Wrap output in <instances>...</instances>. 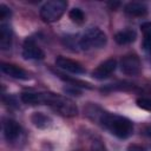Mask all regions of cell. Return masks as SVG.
<instances>
[{"label":"cell","mask_w":151,"mask_h":151,"mask_svg":"<svg viewBox=\"0 0 151 151\" xmlns=\"http://www.w3.org/2000/svg\"><path fill=\"white\" fill-rule=\"evenodd\" d=\"M68 15L72 19V21L77 22V24H81L85 20V15H84V13H83V11L80 8H73V9H71Z\"/></svg>","instance_id":"2e32d148"},{"label":"cell","mask_w":151,"mask_h":151,"mask_svg":"<svg viewBox=\"0 0 151 151\" xmlns=\"http://www.w3.org/2000/svg\"><path fill=\"white\" fill-rule=\"evenodd\" d=\"M127 151H145V149L143 147V146H140V145H131L129 149H127Z\"/></svg>","instance_id":"d6986e66"},{"label":"cell","mask_w":151,"mask_h":151,"mask_svg":"<svg viewBox=\"0 0 151 151\" xmlns=\"http://www.w3.org/2000/svg\"><path fill=\"white\" fill-rule=\"evenodd\" d=\"M22 57L25 59L38 60V59H42L45 57V54L41 51V48L39 46H37L32 40H26L22 46Z\"/></svg>","instance_id":"ba28073f"},{"label":"cell","mask_w":151,"mask_h":151,"mask_svg":"<svg viewBox=\"0 0 151 151\" xmlns=\"http://www.w3.org/2000/svg\"><path fill=\"white\" fill-rule=\"evenodd\" d=\"M67 7V2L63 0H52L44 4L40 8V18L45 22H54L64 14Z\"/></svg>","instance_id":"277c9868"},{"label":"cell","mask_w":151,"mask_h":151,"mask_svg":"<svg viewBox=\"0 0 151 151\" xmlns=\"http://www.w3.org/2000/svg\"><path fill=\"white\" fill-rule=\"evenodd\" d=\"M1 71L12 77V78H17V79H28V74L19 66H15V65H12V64H6V63H2L1 64Z\"/></svg>","instance_id":"30bf717a"},{"label":"cell","mask_w":151,"mask_h":151,"mask_svg":"<svg viewBox=\"0 0 151 151\" xmlns=\"http://www.w3.org/2000/svg\"><path fill=\"white\" fill-rule=\"evenodd\" d=\"M45 104H48L53 110H55L57 112H59L63 116L72 117V116H76L78 112V109L72 100H70L68 98L61 97V96L53 94V93L46 94Z\"/></svg>","instance_id":"7a4b0ae2"},{"label":"cell","mask_w":151,"mask_h":151,"mask_svg":"<svg viewBox=\"0 0 151 151\" xmlns=\"http://www.w3.org/2000/svg\"><path fill=\"white\" fill-rule=\"evenodd\" d=\"M137 105L146 111H151V100L147 98H138L137 99Z\"/></svg>","instance_id":"e0dca14e"},{"label":"cell","mask_w":151,"mask_h":151,"mask_svg":"<svg viewBox=\"0 0 151 151\" xmlns=\"http://www.w3.org/2000/svg\"><path fill=\"white\" fill-rule=\"evenodd\" d=\"M149 47H150V51H151V44H150V46H149Z\"/></svg>","instance_id":"ffe728a7"},{"label":"cell","mask_w":151,"mask_h":151,"mask_svg":"<svg viewBox=\"0 0 151 151\" xmlns=\"http://www.w3.org/2000/svg\"><path fill=\"white\" fill-rule=\"evenodd\" d=\"M120 70L127 76H136L140 72V61L137 55H125L120 60Z\"/></svg>","instance_id":"5b68a950"},{"label":"cell","mask_w":151,"mask_h":151,"mask_svg":"<svg viewBox=\"0 0 151 151\" xmlns=\"http://www.w3.org/2000/svg\"><path fill=\"white\" fill-rule=\"evenodd\" d=\"M105 44H106V35L101 29L97 27L88 28L79 39V46L83 50L100 48Z\"/></svg>","instance_id":"3957f363"},{"label":"cell","mask_w":151,"mask_h":151,"mask_svg":"<svg viewBox=\"0 0 151 151\" xmlns=\"http://www.w3.org/2000/svg\"><path fill=\"white\" fill-rule=\"evenodd\" d=\"M55 65L65 71H68L71 73H76V74H81L85 72L84 67L81 66V64H79L76 60L65 58V57H58L55 60Z\"/></svg>","instance_id":"8992f818"},{"label":"cell","mask_w":151,"mask_h":151,"mask_svg":"<svg viewBox=\"0 0 151 151\" xmlns=\"http://www.w3.org/2000/svg\"><path fill=\"white\" fill-rule=\"evenodd\" d=\"M146 6L144 4L140 2H129L125 6V12L130 15H134V17H142L146 13Z\"/></svg>","instance_id":"4fadbf2b"},{"label":"cell","mask_w":151,"mask_h":151,"mask_svg":"<svg viewBox=\"0 0 151 151\" xmlns=\"http://www.w3.org/2000/svg\"><path fill=\"white\" fill-rule=\"evenodd\" d=\"M100 122L107 130L111 131V133H113L118 138H127L132 134L133 131L132 123L125 117L111 114V113H104L100 118Z\"/></svg>","instance_id":"6da1fadb"},{"label":"cell","mask_w":151,"mask_h":151,"mask_svg":"<svg viewBox=\"0 0 151 151\" xmlns=\"http://www.w3.org/2000/svg\"><path fill=\"white\" fill-rule=\"evenodd\" d=\"M12 45V32L8 25L2 24L0 26V47L2 50H8Z\"/></svg>","instance_id":"8fae6325"},{"label":"cell","mask_w":151,"mask_h":151,"mask_svg":"<svg viewBox=\"0 0 151 151\" xmlns=\"http://www.w3.org/2000/svg\"><path fill=\"white\" fill-rule=\"evenodd\" d=\"M140 29H142L144 38H145V45L150 46V44H151V22L150 21L143 22L140 25Z\"/></svg>","instance_id":"9a60e30c"},{"label":"cell","mask_w":151,"mask_h":151,"mask_svg":"<svg viewBox=\"0 0 151 151\" xmlns=\"http://www.w3.org/2000/svg\"><path fill=\"white\" fill-rule=\"evenodd\" d=\"M31 119H32V123H33L37 127H40V129L47 127V126L50 125V123H51V119H50L47 116H45L44 113H41V112H35V113L31 117Z\"/></svg>","instance_id":"5bb4252c"},{"label":"cell","mask_w":151,"mask_h":151,"mask_svg":"<svg viewBox=\"0 0 151 151\" xmlns=\"http://www.w3.org/2000/svg\"><path fill=\"white\" fill-rule=\"evenodd\" d=\"M136 37H137V34L133 29H124V31L116 33L114 40L119 45H126V44H131L132 41H134Z\"/></svg>","instance_id":"7c38bea8"},{"label":"cell","mask_w":151,"mask_h":151,"mask_svg":"<svg viewBox=\"0 0 151 151\" xmlns=\"http://www.w3.org/2000/svg\"><path fill=\"white\" fill-rule=\"evenodd\" d=\"M9 14H11L9 8L6 7L5 5H0V18H1V19H5V18H7Z\"/></svg>","instance_id":"ac0fdd59"},{"label":"cell","mask_w":151,"mask_h":151,"mask_svg":"<svg viewBox=\"0 0 151 151\" xmlns=\"http://www.w3.org/2000/svg\"><path fill=\"white\" fill-rule=\"evenodd\" d=\"M117 67V61L116 59H107L106 61L101 63L93 72L92 76L96 79H105L107 77H110V74L116 70Z\"/></svg>","instance_id":"52a82bcc"},{"label":"cell","mask_w":151,"mask_h":151,"mask_svg":"<svg viewBox=\"0 0 151 151\" xmlns=\"http://www.w3.org/2000/svg\"><path fill=\"white\" fill-rule=\"evenodd\" d=\"M20 131H21V129H20L19 124L15 120L7 119L4 123V134H5V137H6V139L8 142L15 140L19 137Z\"/></svg>","instance_id":"9c48e42d"}]
</instances>
